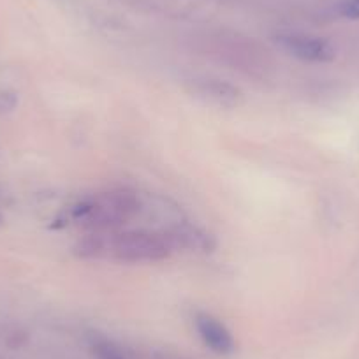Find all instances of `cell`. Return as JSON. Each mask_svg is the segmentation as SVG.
Returning <instances> with one entry per match:
<instances>
[{
	"mask_svg": "<svg viewBox=\"0 0 359 359\" xmlns=\"http://www.w3.org/2000/svg\"><path fill=\"white\" fill-rule=\"evenodd\" d=\"M172 250L212 252L217 241L210 233L189 222H178L162 231Z\"/></svg>",
	"mask_w": 359,
	"mask_h": 359,
	"instance_id": "8992f818",
	"label": "cell"
},
{
	"mask_svg": "<svg viewBox=\"0 0 359 359\" xmlns=\"http://www.w3.org/2000/svg\"><path fill=\"white\" fill-rule=\"evenodd\" d=\"M338 11L341 16L348 20H359V0H344L338 6Z\"/></svg>",
	"mask_w": 359,
	"mask_h": 359,
	"instance_id": "ba28073f",
	"label": "cell"
},
{
	"mask_svg": "<svg viewBox=\"0 0 359 359\" xmlns=\"http://www.w3.org/2000/svg\"><path fill=\"white\" fill-rule=\"evenodd\" d=\"M16 104H18V99H16L15 94H9V92L0 94V115L13 111L16 108Z\"/></svg>",
	"mask_w": 359,
	"mask_h": 359,
	"instance_id": "9c48e42d",
	"label": "cell"
},
{
	"mask_svg": "<svg viewBox=\"0 0 359 359\" xmlns=\"http://www.w3.org/2000/svg\"><path fill=\"white\" fill-rule=\"evenodd\" d=\"M189 94L217 108H238L243 104V92L238 86L217 78H194L187 81Z\"/></svg>",
	"mask_w": 359,
	"mask_h": 359,
	"instance_id": "277c9868",
	"label": "cell"
},
{
	"mask_svg": "<svg viewBox=\"0 0 359 359\" xmlns=\"http://www.w3.org/2000/svg\"><path fill=\"white\" fill-rule=\"evenodd\" d=\"M81 259H109L123 264H155L172 254L162 231L118 229L109 233H86L76 243Z\"/></svg>",
	"mask_w": 359,
	"mask_h": 359,
	"instance_id": "6da1fadb",
	"label": "cell"
},
{
	"mask_svg": "<svg viewBox=\"0 0 359 359\" xmlns=\"http://www.w3.org/2000/svg\"><path fill=\"white\" fill-rule=\"evenodd\" d=\"M194 324L199 338H201L203 344L210 351L219 355L233 354L234 348H236V344H234L233 334H231V331L227 330V326L222 320L213 317L212 313L199 312L196 313Z\"/></svg>",
	"mask_w": 359,
	"mask_h": 359,
	"instance_id": "5b68a950",
	"label": "cell"
},
{
	"mask_svg": "<svg viewBox=\"0 0 359 359\" xmlns=\"http://www.w3.org/2000/svg\"><path fill=\"white\" fill-rule=\"evenodd\" d=\"M90 351L95 359H133L122 345L102 337H94L90 340Z\"/></svg>",
	"mask_w": 359,
	"mask_h": 359,
	"instance_id": "52a82bcc",
	"label": "cell"
},
{
	"mask_svg": "<svg viewBox=\"0 0 359 359\" xmlns=\"http://www.w3.org/2000/svg\"><path fill=\"white\" fill-rule=\"evenodd\" d=\"M275 41L285 53L309 64H327L337 57L334 46L324 37L310 34H280Z\"/></svg>",
	"mask_w": 359,
	"mask_h": 359,
	"instance_id": "3957f363",
	"label": "cell"
},
{
	"mask_svg": "<svg viewBox=\"0 0 359 359\" xmlns=\"http://www.w3.org/2000/svg\"><path fill=\"white\" fill-rule=\"evenodd\" d=\"M143 203L134 191L126 187L108 189L79 199L71 206L69 217L86 233H109L122 229L140 215Z\"/></svg>",
	"mask_w": 359,
	"mask_h": 359,
	"instance_id": "7a4b0ae2",
	"label": "cell"
}]
</instances>
